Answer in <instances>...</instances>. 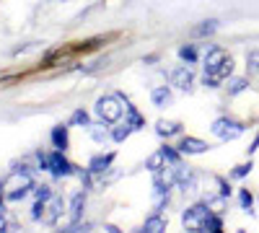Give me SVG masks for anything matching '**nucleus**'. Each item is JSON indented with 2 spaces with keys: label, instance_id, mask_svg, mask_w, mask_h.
Returning a JSON list of instances; mask_svg holds the SVG:
<instances>
[{
  "label": "nucleus",
  "instance_id": "obj_25",
  "mask_svg": "<svg viewBox=\"0 0 259 233\" xmlns=\"http://www.w3.org/2000/svg\"><path fill=\"white\" fill-rule=\"evenodd\" d=\"M246 68H249V73H259V52L246 55Z\"/></svg>",
  "mask_w": 259,
  "mask_h": 233
},
{
  "label": "nucleus",
  "instance_id": "obj_16",
  "mask_svg": "<svg viewBox=\"0 0 259 233\" xmlns=\"http://www.w3.org/2000/svg\"><path fill=\"white\" fill-rule=\"evenodd\" d=\"M50 213H45V218H41V220H45V223H55L57 220V215L62 213V200L60 197H52V202H50Z\"/></svg>",
  "mask_w": 259,
  "mask_h": 233
},
{
  "label": "nucleus",
  "instance_id": "obj_12",
  "mask_svg": "<svg viewBox=\"0 0 259 233\" xmlns=\"http://www.w3.org/2000/svg\"><path fill=\"white\" fill-rule=\"evenodd\" d=\"M52 143H55L57 151H65V148H68V127L57 124L55 130H52Z\"/></svg>",
  "mask_w": 259,
  "mask_h": 233
},
{
  "label": "nucleus",
  "instance_id": "obj_22",
  "mask_svg": "<svg viewBox=\"0 0 259 233\" xmlns=\"http://www.w3.org/2000/svg\"><path fill=\"white\" fill-rule=\"evenodd\" d=\"M91 137H94L96 143H104L106 137H109V132L104 130V122H101V124H91Z\"/></svg>",
  "mask_w": 259,
  "mask_h": 233
},
{
  "label": "nucleus",
  "instance_id": "obj_14",
  "mask_svg": "<svg viewBox=\"0 0 259 233\" xmlns=\"http://www.w3.org/2000/svg\"><path fill=\"white\" fill-rule=\"evenodd\" d=\"M143 230H150V233H161V230H166V220L156 213V215H150L145 223H143Z\"/></svg>",
  "mask_w": 259,
  "mask_h": 233
},
{
  "label": "nucleus",
  "instance_id": "obj_18",
  "mask_svg": "<svg viewBox=\"0 0 259 233\" xmlns=\"http://www.w3.org/2000/svg\"><path fill=\"white\" fill-rule=\"evenodd\" d=\"M133 130H135V127L130 124V122H124V124H119L117 130L112 132V140H114V143H122V140H127V135L133 132Z\"/></svg>",
  "mask_w": 259,
  "mask_h": 233
},
{
  "label": "nucleus",
  "instance_id": "obj_1",
  "mask_svg": "<svg viewBox=\"0 0 259 233\" xmlns=\"http://www.w3.org/2000/svg\"><path fill=\"white\" fill-rule=\"evenodd\" d=\"M94 112H96L99 122H104V124H114V122L122 117V112H124V107H122V96H117V94L101 96V99L96 101Z\"/></svg>",
  "mask_w": 259,
  "mask_h": 233
},
{
  "label": "nucleus",
  "instance_id": "obj_27",
  "mask_svg": "<svg viewBox=\"0 0 259 233\" xmlns=\"http://www.w3.org/2000/svg\"><path fill=\"white\" fill-rule=\"evenodd\" d=\"M249 171H251V161H249V163H241V166H236V168H233V176H236V179H244Z\"/></svg>",
  "mask_w": 259,
  "mask_h": 233
},
{
  "label": "nucleus",
  "instance_id": "obj_9",
  "mask_svg": "<svg viewBox=\"0 0 259 233\" xmlns=\"http://www.w3.org/2000/svg\"><path fill=\"white\" fill-rule=\"evenodd\" d=\"M156 132H158L161 137H174V135L182 132V124H179V122H171V119H161V122L156 124Z\"/></svg>",
  "mask_w": 259,
  "mask_h": 233
},
{
  "label": "nucleus",
  "instance_id": "obj_7",
  "mask_svg": "<svg viewBox=\"0 0 259 233\" xmlns=\"http://www.w3.org/2000/svg\"><path fill=\"white\" fill-rule=\"evenodd\" d=\"M226 60H228V55L221 47H207V52H205V73H218Z\"/></svg>",
  "mask_w": 259,
  "mask_h": 233
},
{
  "label": "nucleus",
  "instance_id": "obj_13",
  "mask_svg": "<svg viewBox=\"0 0 259 233\" xmlns=\"http://www.w3.org/2000/svg\"><path fill=\"white\" fill-rule=\"evenodd\" d=\"M215 31H218V21H215V18L202 21L200 26H194V29H192V34H194V36H210V34H215Z\"/></svg>",
  "mask_w": 259,
  "mask_h": 233
},
{
  "label": "nucleus",
  "instance_id": "obj_24",
  "mask_svg": "<svg viewBox=\"0 0 259 233\" xmlns=\"http://www.w3.org/2000/svg\"><path fill=\"white\" fill-rule=\"evenodd\" d=\"M73 124H80V127H91V119H89V114H85L83 109H78V112H73V119H70Z\"/></svg>",
  "mask_w": 259,
  "mask_h": 233
},
{
  "label": "nucleus",
  "instance_id": "obj_8",
  "mask_svg": "<svg viewBox=\"0 0 259 233\" xmlns=\"http://www.w3.org/2000/svg\"><path fill=\"white\" fill-rule=\"evenodd\" d=\"M205 151H210V145L200 137H182V143H179V153H187V156H197Z\"/></svg>",
  "mask_w": 259,
  "mask_h": 233
},
{
  "label": "nucleus",
  "instance_id": "obj_30",
  "mask_svg": "<svg viewBox=\"0 0 259 233\" xmlns=\"http://www.w3.org/2000/svg\"><path fill=\"white\" fill-rule=\"evenodd\" d=\"M3 189H6V187H3V184H0V205H3Z\"/></svg>",
  "mask_w": 259,
  "mask_h": 233
},
{
  "label": "nucleus",
  "instance_id": "obj_28",
  "mask_svg": "<svg viewBox=\"0 0 259 233\" xmlns=\"http://www.w3.org/2000/svg\"><path fill=\"white\" fill-rule=\"evenodd\" d=\"M127 112H130V124H133L135 130H140V127H143V117H140V114H138V112H135L133 107H130Z\"/></svg>",
  "mask_w": 259,
  "mask_h": 233
},
{
  "label": "nucleus",
  "instance_id": "obj_6",
  "mask_svg": "<svg viewBox=\"0 0 259 233\" xmlns=\"http://www.w3.org/2000/svg\"><path fill=\"white\" fill-rule=\"evenodd\" d=\"M171 86H177L179 91H192L194 86V73L189 65H179L174 73H171Z\"/></svg>",
  "mask_w": 259,
  "mask_h": 233
},
{
  "label": "nucleus",
  "instance_id": "obj_4",
  "mask_svg": "<svg viewBox=\"0 0 259 233\" xmlns=\"http://www.w3.org/2000/svg\"><path fill=\"white\" fill-rule=\"evenodd\" d=\"M11 179L16 181V187H13V189H8V200H11V202L24 200V197L31 192V189H34V184H31V176H29V174H18V171H16Z\"/></svg>",
  "mask_w": 259,
  "mask_h": 233
},
{
  "label": "nucleus",
  "instance_id": "obj_10",
  "mask_svg": "<svg viewBox=\"0 0 259 233\" xmlns=\"http://www.w3.org/2000/svg\"><path fill=\"white\" fill-rule=\"evenodd\" d=\"M150 99H153V104H156V107H168V104L174 101V96H171V91H168L166 86H158V88H153V91H150Z\"/></svg>",
  "mask_w": 259,
  "mask_h": 233
},
{
  "label": "nucleus",
  "instance_id": "obj_23",
  "mask_svg": "<svg viewBox=\"0 0 259 233\" xmlns=\"http://www.w3.org/2000/svg\"><path fill=\"white\" fill-rule=\"evenodd\" d=\"M179 57L187 62V65H189V62H194V60H197V50H194L192 44H187V47H182L179 50Z\"/></svg>",
  "mask_w": 259,
  "mask_h": 233
},
{
  "label": "nucleus",
  "instance_id": "obj_26",
  "mask_svg": "<svg viewBox=\"0 0 259 233\" xmlns=\"http://www.w3.org/2000/svg\"><path fill=\"white\" fill-rule=\"evenodd\" d=\"M239 200H241V207H244L246 213H249V210H251V205H254V197L246 192V189H241V192H239Z\"/></svg>",
  "mask_w": 259,
  "mask_h": 233
},
{
  "label": "nucleus",
  "instance_id": "obj_11",
  "mask_svg": "<svg viewBox=\"0 0 259 233\" xmlns=\"http://www.w3.org/2000/svg\"><path fill=\"white\" fill-rule=\"evenodd\" d=\"M114 161V153H106V156H99V158H94L91 161V166H89V171L91 174H104L106 168H109V163Z\"/></svg>",
  "mask_w": 259,
  "mask_h": 233
},
{
  "label": "nucleus",
  "instance_id": "obj_15",
  "mask_svg": "<svg viewBox=\"0 0 259 233\" xmlns=\"http://www.w3.org/2000/svg\"><path fill=\"white\" fill-rule=\"evenodd\" d=\"M166 163H168V161H166V153H163V148H161V151H158V153H153V156H150V158H148V163H145V168H150V171H153V174H156V171H161V168H163Z\"/></svg>",
  "mask_w": 259,
  "mask_h": 233
},
{
  "label": "nucleus",
  "instance_id": "obj_5",
  "mask_svg": "<svg viewBox=\"0 0 259 233\" xmlns=\"http://www.w3.org/2000/svg\"><path fill=\"white\" fill-rule=\"evenodd\" d=\"M47 171H52L55 176H70L73 174V163L62 156V151H55L47 158Z\"/></svg>",
  "mask_w": 259,
  "mask_h": 233
},
{
  "label": "nucleus",
  "instance_id": "obj_17",
  "mask_svg": "<svg viewBox=\"0 0 259 233\" xmlns=\"http://www.w3.org/2000/svg\"><path fill=\"white\" fill-rule=\"evenodd\" d=\"M202 230H212V233H218V230H223V220L215 215V213H210L207 215V220L202 223Z\"/></svg>",
  "mask_w": 259,
  "mask_h": 233
},
{
  "label": "nucleus",
  "instance_id": "obj_21",
  "mask_svg": "<svg viewBox=\"0 0 259 233\" xmlns=\"http://www.w3.org/2000/svg\"><path fill=\"white\" fill-rule=\"evenodd\" d=\"M34 195H36V200H45V202L55 197L52 187H47V184H39V187H34Z\"/></svg>",
  "mask_w": 259,
  "mask_h": 233
},
{
  "label": "nucleus",
  "instance_id": "obj_20",
  "mask_svg": "<svg viewBox=\"0 0 259 233\" xmlns=\"http://www.w3.org/2000/svg\"><path fill=\"white\" fill-rule=\"evenodd\" d=\"M246 86H249V80H246V78H231V83H228V94H241Z\"/></svg>",
  "mask_w": 259,
  "mask_h": 233
},
{
  "label": "nucleus",
  "instance_id": "obj_29",
  "mask_svg": "<svg viewBox=\"0 0 259 233\" xmlns=\"http://www.w3.org/2000/svg\"><path fill=\"white\" fill-rule=\"evenodd\" d=\"M163 153H166V161L168 163H179V153L174 151V148H163Z\"/></svg>",
  "mask_w": 259,
  "mask_h": 233
},
{
  "label": "nucleus",
  "instance_id": "obj_2",
  "mask_svg": "<svg viewBox=\"0 0 259 233\" xmlns=\"http://www.w3.org/2000/svg\"><path fill=\"white\" fill-rule=\"evenodd\" d=\"M212 213V207L207 205V202H200V205H192L187 213L182 215V223H184V228H189V230H202V223L207 220V215Z\"/></svg>",
  "mask_w": 259,
  "mask_h": 233
},
{
  "label": "nucleus",
  "instance_id": "obj_19",
  "mask_svg": "<svg viewBox=\"0 0 259 233\" xmlns=\"http://www.w3.org/2000/svg\"><path fill=\"white\" fill-rule=\"evenodd\" d=\"M83 207H85V197H83V195H75V197H73V210H70V215H73L75 223H78L80 215H83Z\"/></svg>",
  "mask_w": 259,
  "mask_h": 233
},
{
  "label": "nucleus",
  "instance_id": "obj_3",
  "mask_svg": "<svg viewBox=\"0 0 259 233\" xmlns=\"http://www.w3.org/2000/svg\"><path fill=\"white\" fill-rule=\"evenodd\" d=\"M241 132H244V124L233 122L228 117H221V119L212 122V135H218L221 140H236Z\"/></svg>",
  "mask_w": 259,
  "mask_h": 233
}]
</instances>
